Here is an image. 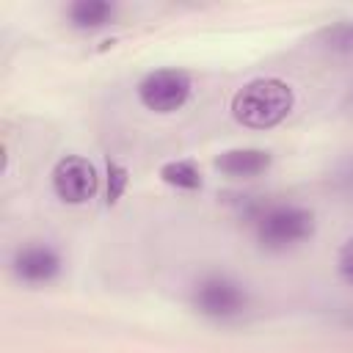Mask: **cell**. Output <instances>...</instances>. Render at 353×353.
Instances as JSON below:
<instances>
[{"instance_id": "cell-10", "label": "cell", "mask_w": 353, "mask_h": 353, "mask_svg": "<svg viewBox=\"0 0 353 353\" xmlns=\"http://www.w3.org/2000/svg\"><path fill=\"white\" fill-rule=\"evenodd\" d=\"M323 44L334 55H353V22H336L323 30Z\"/></svg>"}, {"instance_id": "cell-4", "label": "cell", "mask_w": 353, "mask_h": 353, "mask_svg": "<svg viewBox=\"0 0 353 353\" xmlns=\"http://www.w3.org/2000/svg\"><path fill=\"white\" fill-rule=\"evenodd\" d=\"M190 91H193L190 74L176 69V66L152 69L135 85L138 102L152 113H174V110H179L190 99Z\"/></svg>"}, {"instance_id": "cell-14", "label": "cell", "mask_w": 353, "mask_h": 353, "mask_svg": "<svg viewBox=\"0 0 353 353\" xmlns=\"http://www.w3.org/2000/svg\"><path fill=\"white\" fill-rule=\"evenodd\" d=\"M350 105H353V88H350Z\"/></svg>"}, {"instance_id": "cell-6", "label": "cell", "mask_w": 353, "mask_h": 353, "mask_svg": "<svg viewBox=\"0 0 353 353\" xmlns=\"http://www.w3.org/2000/svg\"><path fill=\"white\" fill-rule=\"evenodd\" d=\"M61 268H63V259H61L58 248H52L50 243H39V240L19 245L11 256L14 276L30 287H41V284L55 281L61 276Z\"/></svg>"}, {"instance_id": "cell-3", "label": "cell", "mask_w": 353, "mask_h": 353, "mask_svg": "<svg viewBox=\"0 0 353 353\" xmlns=\"http://www.w3.org/2000/svg\"><path fill=\"white\" fill-rule=\"evenodd\" d=\"M190 303L201 317L234 320L248 309L251 295H248V287L243 281H237L234 276L210 273V276L196 281V287L190 292Z\"/></svg>"}, {"instance_id": "cell-7", "label": "cell", "mask_w": 353, "mask_h": 353, "mask_svg": "<svg viewBox=\"0 0 353 353\" xmlns=\"http://www.w3.org/2000/svg\"><path fill=\"white\" fill-rule=\"evenodd\" d=\"M273 157L268 149H256V146H237V149H226L215 157V168L223 176L232 179H251L259 176L270 168Z\"/></svg>"}, {"instance_id": "cell-8", "label": "cell", "mask_w": 353, "mask_h": 353, "mask_svg": "<svg viewBox=\"0 0 353 353\" xmlns=\"http://www.w3.org/2000/svg\"><path fill=\"white\" fill-rule=\"evenodd\" d=\"M119 14V6L110 0H74L66 8V19L74 30H99L110 25Z\"/></svg>"}, {"instance_id": "cell-9", "label": "cell", "mask_w": 353, "mask_h": 353, "mask_svg": "<svg viewBox=\"0 0 353 353\" xmlns=\"http://www.w3.org/2000/svg\"><path fill=\"white\" fill-rule=\"evenodd\" d=\"M160 179L176 190H199L201 188V171L193 160H168L160 165Z\"/></svg>"}, {"instance_id": "cell-13", "label": "cell", "mask_w": 353, "mask_h": 353, "mask_svg": "<svg viewBox=\"0 0 353 353\" xmlns=\"http://www.w3.org/2000/svg\"><path fill=\"white\" fill-rule=\"evenodd\" d=\"M334 182H336V188H339L342 193L353 196V157H350V160H345V163L339 165V171H336V176H334Z\"/></svg>"}, {"instance_id": "cell-2", "label": "cell", "mask_w": 353, "mask_h": 353, "mask_svg": "<svg viewBox=\"0 0 353 353\" xmlns=\"http://www.w3.org/2000/svg\"><path fill=\"white\" fill-rule=\"evenodd\" d=\"M314 212L303 204H268L254 218L256 240L265 251L284 254L298 245H303L314 234Z\"/></svg>"}, {"instance_id": "cell-11", "label": "cell", "mask_w": 353, "mask_h": 353, "mask_svg": "<svg viewBox=\"0 0 353 353\" xmlns=\"http://www.w3.org/2000/svg\"><path fill=\"white\" fill-rule=\"evenodd\" d=\"M127 188V171L119 163H108V204H116Z\"/></svg>"}, {"instance_id": "cell-12", "label": "cell", "mask_w": 353, "mask_h": 353, "mask_svg": "<svg viewBox=\"0 0 353 353\" xmlns=\"http://www.w3.org/2000/svg\"><path fill=\"white\" fill-rule=\"evenodd\" d=\"M336 276H339L347 287H353V234L342 243V248H339V254H336Z\"/></svg>"}, {"instance_id": "cell-5", "label": "cell", "mask_w": 353, "mask_h": 353, "mask_svg": "<svg viewBox=\"0 0 353 353\" xmlns=\"http://www.w3.org/2000/svg\"><path fill=\"white\" fill-rule=\"evenodd\" d=\"M50 179H52V193L63 204H85L88 199H94L99 188V174L94 163L83 154H63L52 165Z\"/></svg>"}, {"instance_id": "cell-1", "label": "cell", "mask_w": 353, "mask_h": 353, "mask_svg": "<svg viewBox=\"0 0 353 353\" xmlns=\"http://www.w3.org/2000/svg\"><path fill=\"white\" fill-rule=\"evenodd\" d=\"M295 108V91L281 77L248 80L232 97V119L248 130H270L281 124Z\"/></svg>"}]
</instances>
